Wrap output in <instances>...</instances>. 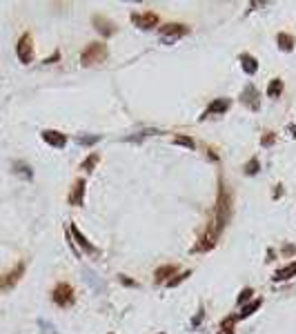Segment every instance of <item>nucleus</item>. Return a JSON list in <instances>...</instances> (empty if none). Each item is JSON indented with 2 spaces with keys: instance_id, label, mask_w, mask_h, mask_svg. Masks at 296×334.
<instances>
[{
  "instance_id": "1",
  "label": "nucleus",
  "mask_w": 296,
  "mask_h": 334,
  "mask_svg": "<svg viewBox=\"0 0 296 334\" xmlns=\"http://www.w3.org/2000/svg\"><path fill=\"white\" fill-rule=\"evenodd\" d=\"M232 218V192L230 187H227L223 180H220L218 185V200H216V214H214V223H216L218 230H223V227L230 223Z\"/></svg>"
},
{
  "instance_id": "2",
  "label": "nucleus",
  "mask_w": 296,
  "mask_h": 334,
  "mask_svg": "<svg viewBox=\"0 0 296 334\" xmlns=\"http://www.w3.org/2000/svg\"><path fill=\"white\" fill-rule=\"evenodd\" d=\"M105 58H107L105 43H89L83 49V53H80V63H83V67H91L96 63H103Z\"/></svg>"
},
{
  "instance_id": "3",
  "label": "nucleus",
  "mask_w": 296,
  "mask_h": 334,
  "mask_svg": "<svg viewBox=\"0 0 296 334\" xmlns=\"http://www.w3.org/2000/svg\"><path fill=\"white\" fill-rule=\"evenodd\" d=\"M51 299H53V303L60 305V307H67V305H71L73 303V287L69 283H58L56 287H53V292H51Z\"/></svg>"
},
{
  "instance_id": "4",
  "label": "nucleus",
  "mask_w": 296,
  "mask_h": 334,
  "mask_svg": "<svg viewBox=\"0 0 296 334\" xmlns=\"http://www.w3.org/2000/svg\"><path fill=\"white\" fill-rule=\"evenodd\" d=\"M16 53H18V60L23 65H29L33 60V40L29 33H23L18 38V45H16Z\"/></svg>"
},
{
  "instance_id": "5",
  "label": "nucleus",
  "mask_w": 296,
  "mask_h": 334,
  "mask_svg": "<svg viewBox=\"0 0 296 334\" xmlns=\"http://www.w3.org/2000/svg\"><path fill=\"white\" fill-rule=\"evenodd\" d=\"M23 274H25V263H18L13 270L5 272L3 276H0V292H3V290H11V287L20 281V276H23Z\"/></svg>"
},
{
  "instance_id": "6",
  "label": "nucleus",
  "mask_w": 296,
  "mask_h": 334,
  "mask_svg": "<svg viewBox=\"0 0 296 334\" xmlns=\"http://www.w3.org/2000/svg\"><path fill=\"white\" fill-rule=\"evenodd\" d=\"M187 31H190V27H187V25H180V23H170V25L160 27V33H163V40H165V43H174L176 38L185 36Z\"/></svg>"
},
{
  "instance_id": "7",
  "label": "nucleus",
  "mask_w": 296,
  "mask_h": 334,
  "mask_svg": "<svg viewBox=\"0 0 296 334\" xmlns=\"http://www.w3.org/2000/svg\"><path fill=\"white\" fill-rule=\"evenodd\" d=\"M132 23L140 27V29H154L158 25V16L154 11H143V13H132Z\"/></svg>"
},
{
  "instance_id": "8",
  "label": "nucleus",
  "mask_w": 296,
  "mask_h": 334,
  "mask_svg": "<svg viewBox=\"0 0 296 334\" xmlns=\"http://www.w3.org/2000/svg\"><path fill=\"white\" fill-rule=\"evenodd\" d=\"M91 20H94V27H96V29L103 33L105 38H109V36H114V33H116V25H114L112 20H107L105 16H94Z\"/></svg>"
},
{
  "instance_id": "9",
  "label": "nucleus",
  "mask_w": 296,
  "mask_h": 334,
  "mask_svg": "<svg viewBox=\"0 0 296 334\" xmlns=\"http://www.w3.org/2000/svg\"><path fill=\"white\" fill-rule=\"evenodd\" d=\"M67 200H69V205H73V207L83 205V200H85V180H76V183H73Z\"/></svg>"
},
{
  "instance_id": "10",
  "label": "nucleus",
  "mask_w": 296,
  "mask_h": 334,
  "mask_svg": "<svg viewBox=\"0 0 296 334\" xmlns=\"http://www.w3.org/2000/svg\"><path fill=\"white\" fill-rule=\"evenodd\" d=\"M227 109H230V98H216V100H214V103L203 112L200 120H205L207 116H214V114H225Z\"/></svg>"
},
{
  "instance_id": "11",
  "label": "nucleus",
  "mask_w": 296,
  "mask_h": 334,
  "mask_svg": "<svg viewBox=\"0 0 296 334\" xmlns=\"http://www.w3.org/2000/svg\"><path fill=\"white\" fill-rule=\"evenodd\" d=\"M43 140L47 145H51V147H65V143H67V136L65 134H60V132H56V129H45L43 134Z\"/></svg>"
},
{
  "instance_id": "12",
  "label": "nucleus",
  "mask_w": 296,
  "mask_h": 334,
  "mask_svg": "<svg viewBox=\"0 0 296 334\" xmlns=\"http://www.w3.org/2000/svg\"><path fill=\"white\" fill-rule=\"evenodd\" d=\"M69 232H71V236H73V238H76V243H78L80 247H83V250H85V252H89V254H96V252H98V250H96V247H94V245L89 243V240H87V236H85V234H83V232H80V230H78V227H76V225H73V223L69 225Z\"/></svg>"
},
{
  "instance_id": "13",
  "label": "nucleus",
  "mask_w": 296,
  "mask_h": 334,
  "mask_svg": "<svg viewBox=\"0 0 296 334\" xmlns=\"http://www.w3.org/2000/svg\"><path fill=\"white\" fill-rule=\"evenodd\" d=\"M256 98H258V91H256V87H252V85H247L243 89V94H240V100H243L250 109H258Z\"/></svg>"
},
{
  "instance_id": "14",
  "label": "nucleus",
  "mask_w": 296,
  "mask_h": 334,
  "mask_svg": "<svg viewBox=\"0 0 296 334\" xmlns=\"http://www.w3.org/2000/svg\"><path fill=\"white\" fill-rule=\"evenodd\" d=\"M240 65H243V71L245 73H256L258 71V60L252 56V53H240Z\"/></svg>"
},
{
  "instance_id": "15",
  "label": "nucleus",
  "mask_w": 296,
  "mask_h": 334,
  "mask_svg": "<svg viewBox=\"0 0 296 334\" xmlns=\"http://www.w3.org/2000/svg\"><path fill=\"white\" fill-rule=\"evenodd\" d=\"M174 274H176V265H163V267H158L154 276H156L158 283H167V281H172Z\"/></svg>"
},
{
  "instance_id": "16",
  "label": "nucleus",
  "mask_w": 296,
  "mask_h": 334,
  "mask_svg": "<svg viewBox=\"0 0 296 334\" xmlns=\"http://www.w3.org/2000/svg\"><path fill=\"white\" fill-rule=\"evenodd\" d=\"M292 276H296V263H290V265H285V267H281V270L274 274L272 276V281H290Z\"/></svg>"
},
{
  "instance_id": "17",
  "label": "nucleus",
  "mask_w": 296,
  "mask_h": 334,
  "mask_svg": "<svg viewBox=\"0 0 296 334\" xmlns=\"http://www.w3.org/2000/svg\"><path fill=\"white\" fill-rule=\"evenodd\" d=\"M263 305V299H254L252 303H247V305H243V310H240L238 314H236V319H247V317H252L254 312L258 310V307Z\"/></svg>"
},
{
  "instance_id": "18",
  "label": "nucleus",
  "mask_w": 296,
  "mask_h": 334,
  "mask_svg": "<svg viewBox=\"0 0 296 334\" xmlns=\"http://www.w3.org/2000/svg\"><path fill=\"white\" fill-rule=\"evenodd\" d=\"M276 43H279V47L283 51H292L294 49V36H290V33H285V31H281L276 36Z\"/></svg>"
},
{
  "instance_id": "19",
  "label": "nucleus",
  "mask_w": 296,
  "mask_h": 334,
  "mask_svg": "<svg viewBox=\"0 0 296 334\" xmlns=\"http://www.w3.org/2000/svg\"><path fill=\"white\" fill-rule=\"evenodd\" d=\"M281 91H283V80H281V78H272L270 85H267V96H270V98H279Z\"/></svg>"
},
{
  "instance_id": "20",
  "label": "nucleus",
  "mask_w": 296,
  "mask_h": 334,
  "mask_svg": "<svg viewBox=\"0 0 296 334\" xmlns=\"http://www.w3.org/2000/svg\"><path fill=\"white\" fill-rule=\"evenodd\" d=\"M234 323H236V317H230L227 321L220 323V332L218 334H234Z\"/></svg>"
},
{
  "instance_id": "21",
  "label": "nucleus",
  "mask_w": 296,
  "mask_h": 334,
  "mask_svg": "<svg viewBox=\"0 0 296 334\" xmlns=\"http://www.w3.org/2000/svg\"><path fill=\"white\" fill-rule=\"evenodd\" d=\"M243 170H245L247 174H250V176H254V174H256V172L261 170V163H258V158H250V160H247V165L243 167Z\"/></svg>"
},
{
  "instance_id": "22",
  "label": "nucleus",
  "mask_w": 296,
  "mask_h": 334,
  "mask_svg": "<svg viewBox=\"0 0 296 334\" xmlns=\"http://www.w3.org/2000/svg\"><path fill=\"white\" fill-rule=\"evenodd\" d=\"M174 143L183 145V147H187V150H194V147H196V143H194L190 136H176V138H174Z\"/></svg>"
},
{
  "instance_id": "23",
  "label": "nucleus",
  "mask_w": 296,
  "mask_h": 334,
  "mask_svg": "<svg viewBox=\"0 0 296 334\" xmlns=\"http://www.w3.org/2000/svg\"><path fill=\"white\" fill-rule=\"evenodd\" d=\"M190 276H192V272H190V270H187V272H180V274H178L176 279L167 281V285H170V287H176L178 283H183V281H185V279H190Z\"/></svg>"
},
{
  "instance_id": "24",
  "label": "nucleus",
  "mask_w": 296,
  "mask_h": 334,
  "mask_svg": "<svg viewBox=\"0 0 296 334\" xmlns=\"http://www.w3.org/2000/svg\"><path fill=\"white\" fill-rule=\"evenodd\" d=\"M98 158H100V156H98V154H91V156H89V158H87V160H85V163H83V170H87V172H91V170H94V165H96V163H98Z\"/></svg>"
},
{
  "instance_id": "25",
  "label": "nucleus",
  "mask_w": 296,
  "mask_h": 334,
  "mask_svg": "<svg viewBox=\"0 0 296 334\" xmlns=\"http://www.w3.org/2000/svg\"><path fill=\"white\" fill-rule=\"evenodd\" d=\"M100 136H78L76 138V143L78 145H94V143H98Z\"/></svg>"
},
{
  "instance_id": "26",
  "label": "nucleus",
  "mask_w": 296,
  "mask_h": 334,
  "mask_svg": "<svg viewBox=\"0 0 296 334\" xmlns=\"http://www.w3.org/2000/svg\"><path fill=\"white\" fill-rule=\"evenodd\" d=\"M16 172L23 174L25 178H31V167H27L25 163H16Z\"/></svg>"
},
{
  "instance_id": "27",
  "label": "nucleus",
  "mask_w": 296,
  "mask_h": 334,
  "mask_svg": "<svg viewBox=\"0 0 296 334\" xmlns=\"http://www.w3.org/2000/svg\"><path fill=\"white\" fill-rule=\"evenodd\" d=\"M252 294H254V290H252V287H245V290L240 292V296H238V303L243 305L245 301H250V299H252Z\"/></svg>"
},
{
  "instance_id": "28",
  "label": "nucleus",
  "mask_w": 296,
  "mask_h": 334,
  "mask_svg": "<svg viewBox=\"0 0 296 334\" xmlns=\"http://www.w3.org/2000/svg\"><path fill=\"white\" fill-rule=\"evenodd\" d=\"M274 138H276V136H274L272 132H267L265 136H263V140H261V145H263V147H270V145L274 143Z\"/></svg>"
},
{
  "instance_id": "29",
  "label": "nucleus",
  "mask_w": 296,
  "mask_h": 334,
  "mask_svg": "<svg viewBox=\"0 0 296 334\" xmlns=\"http://www.w3.org/2000/svg\"><path fill=\"white\" fill-rule=\"evenodd\" d=\"M120 281H123V283H125V285H136V283H134V281H132V279H127V276H125V274H120Z\"/></svg>"
},
{
  "instance_id": "30",
  "label": "nucleus",
  "mask_w": 296,
  "mask_h": 334,
  "mask_svg": "<svg viewBox=\"0 0 296 334\" xmlns=\"http://www.w3.org/2000/svg\"><path fill=\"white\" fill-rule=\"evenodd\" d=\"M200 319H203V312H198V314H196V319H194V325H198V321H200Z\"/></svg>"
},
{
  "instance_id": "31",
  "label": "nucleus",
  "mask_w": 296,
  "mask_h": 334,
  "mask_svg": "<svg viewBox=\"0 0 296 334\" xmlns=\"http://www.w3.org/2000/svg\"><path fill=\"white\" fill-rule=\"evenodd\" d=\"M287 129H290L292 136H296V125H290V127H287Z\"/></svg>"
}]
</instances>
